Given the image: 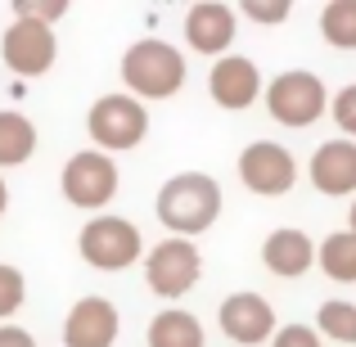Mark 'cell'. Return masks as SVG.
Instances as JSON below:
<instances>
[{"mask_svg": "<svg viewBox=\"0 0 356 347\" xmlns=\"http://www.w3.org/2000/svg\"><path fill=\"white\" fill-rule=\"evenodd\" d=\"M221 185L212 181L208 172H176L172 181H163L154 199V212L158 221L167 226V234L176 239H194V234L212 230L221 217Z\"/></svg>", "mask_w": 356, "mask_h": 347, "instance_id": "6da1fadb", "label": "cell"}, {"mask_svg": "<svg viewBox=\"0 0 356 347\" xmlns=\"http://www.w3.org/2000/svg\"><path fill=\"white\" fill-rule=\"evenodd\" d=\"M122 81L131 99H172L185 86V54L158 36H140L122 54Z\"/></svg>", "mask_w": 356, "mask_h": 347, "instance_id": "7a4b0ae2", "label": "cell"}, {"mask_svg": "<svg viewBox=\"0 0 356 347\" xmlns=\"http://www.w3.org/2000/svg\"><path fill=\"white\" fill-rule=\"evenodd\" d=\"M86 136L99 154L136 149L149 136V108L131 95H99L86 113Z\"/></svg>", "mask_w": 356, "mask_h": 347, "instance_id": "3957f363", "label": "cell"}, {"mask_svg": "<svg viewBox=\"0 0 356 347\" xmlns=\"http://www.w3.org/2000/svg\"><path fill=\"white\" fill-rule=\"evenodd\" d=\"M77 252L95 271H127L140 261L145 239H140V226L127 217H90L77 234Z\"/></svg>", "mask_w": 356, "mask_h": 347, "instance_id": "277c9868", "label": "cell"}, {"mask_svg": "<svg viewBox=\"0 0 356 347\" xmlns=\"http://www.w3.org/2000/svg\"><path fill=\"white\" fill-rule=\"evenodd\" d=\"M118 181H122L118 163L108 154H99V149H81V154H72L68 163H63V172H59L63 199H68L72 208H81V212L108 208L113 194H118Z\"/></svg>", "mask_w": 356, "mask_h": 347, "instance_id": "5b68a950", "label": "cell"}, {"mask_svg": "<svg viewBox=\"0 0 356 347\" xmlns=\"http://www.w3.org/2000/svg\"><path fill=\"white\" fill-rule=\"evenodd\" d=\"M266 108L280 127L302 131V127H312V122H321V113L330 108V90H325V81L316 77V72L293 68V72H280L266 86Z\"/></svg>", "mask_w": 356, "mask_h": 347, "instance_id": "8992f818", "label": "cell"}, {"mask_svg": "<svg viewBox=\"0 0 356 347\" xmlns=\"http://www.w3.org/2000/svg\"><path fill=\"white\" fill-rule=\"evenodd\" d=\"M199 275H203V257H199V248H194V239L167 234L163 243H154V248L145 252V284L154 289L158 298H167V302L185 298L199 284Z\"/></svg>", "mask_w": 356, "mask_h": 347, "instance_id": "52a82bcc", "label": "cell"}, {"mask_svg": "<svg viewBox=\"0 0 356 347\" xmlns=\"http://www.w3.org/2000/svg\"><path fill=\"white\" fill-rule=\"evenodd\" d=\"M0 59L9 72L18 77H45L59 59V41H54V27L32 23V18H14L0 36Z\"/></svg>", "mask_w": 356, "mask_h": 347, "instance_id": "ba28073f", "label": "cell"}, {"mask_svg": "<svg viewBox=\"0 0 356 347\" xmlns=\"http://www.w3.org/2000/svg\"><path fill=\"white\" fill-rule=\"evenodd\" d=\"M235 167H239L243 190L261 194V199H280V194H289L293 181H298L293 154H289L284 145H275V140H252V145L239 154Z\"/></svg>", "mask_w": 356, "mask_h": 347, "instance_id": "9c48e42d", "label": "cell"}, {"mask_svg": "<svg viewBox=\"0 0 356 347\" xmlns=\"http://www.w3.org/2000/svg\"><path fill=\"white\" fill-rule=\"evenodd\" d=\"M217 325H221V334H226L230 343H239V347L270 343L275 330H280L275 307H270L261 293H230L226 302H221V312H217Z\"/></svg>", "mask_w": 356, "mask_h": 347, "instance_id": "30bf717a", "label": "cell"}, {"mask_svg": "<svg viewBox=\"0 0 356 347\" xmlns=\"http://www.w3.org/2000/svg\"><path fill=\"white\" fill-rule=\"evenodd\" d=\"M118 330H122V316L108 298L90 293V298H77L63 316V347H113L118 343Z\"/></svg>", "mask_w": 356, "mask_h": 347, "instance_id": "8fae6325", "label": "cell"}, {"mask_svg": "<svg viewBox=\"0 0 356 347\" xmlns=\"http://www.w3.org/2000/svg\"><path fill=\"white\" fill-rule=\"evenodd\" d=\"M185 41H190L194 54H217L226 59L230 45H235V9L221 5V0H199L185 14Z\"/></svg>", "mask_w": 356, "mask_h": 347, "instance_id": "7c38bea8", "label": "cell"}, {"mask_svg": "<svg viewBox=\"0 0 356 347\" xmlns=\"http://www.w3.org/2000/svg\"><path fill=\"white\" fill-rule=\"evenodd\" d=\"M208 95L217 99L221 108H248L252 99L261 95V72H257V63L248 59V54H226V59H217L212 63V72H208Z\"/></svg>", "mask_w": 356, "mask_h": 347, "instance_id": "4fadbf2b", "label": "cell"}, {"mask_svg": "<svg viewBox=\"0 0 356 347\" xmlns=\"http://www.w3.org/2000/svg\"><path fill=\"white\" fill-rule=\"evenodd\" d=\"M312 185L330 199L356 194V140H325L312 154Z\"/></svg>", "mask_w": 356, "mask_h": 347, "instance_id": "5bb4252c", "label": "cell"}, {"mask_svg": "<svg viewBox=\"0 0 356 347\" xmlns=\"http://www.w3.org/2000/svg\"><path fill=\"white\" fill-rule=\"evenodd\" d=\"M261 261H266L270 275L298 280V275H307V271L316 266V239L307 230H298V226H280V230L266 234V243H261Z\"/></svg>", "mask_w": 356, "mask_h": 347, "instance_id": "9a60e30c", "label": "cell"}, {"mask_svg": "<svg viewBox=\"0 0 356 347\" xmlns=\"http://www.w3.org/2000/svg\"><path fill=\"white\" fill-rule=\"evenodd\" d=\"M149 347H203V325L194 312L185 307H163V312L149 321Z\"/></svg>", "mask_w": 356, "mask_h": 347, "instance_id": "2e32d148", "label": "cell"}, {"mask_svg": "<svg viewBox=\"0 0 356 347\" xmlns=\"http://www.w3.org/2000/svg\"><path fill=\"white\" fill-rule=\"evenodd\" d=\"M36 154V127L18 108H0V167H23Z\"/></svg>", "mask_w": 356, "mask_h": 347, "instance_id": "e0dca14e", "label": "cell"}, {"mask_svg": "<svg viewBox=\"0 0 356 347\" xmlns=\"http://www.w3.org/2000/svg\"><path fill=\"white\" fill-rule=\"evenodd\" d=\"M316 261H321V271L334 284H356V234L352 230L325 234L321 248H316Z\"/></svg>", "mask_w": 356, "mask_h": 347, "instance_id": "ac0fdd59", "label": "cell"}, {"mask_svg": "<svg viewBox=\"0 0 356 347\" xmlns=\"http://www.w3.org/2000/svg\"><path fill=\"white\" fill-rule=\"evenodd\" d=\"M321 36L334 50H356V0H330L321 9Z\"/></svg>", "mask_w": 356, "mask_h": 347, "instance_id": "d6986e66", "label": "cell"}, {"mask_svg": "<svg viewBox=\"0 0 356 347\" xmlns=\"http://www.w3.org/2000/svg\"><path fill=\"white\" fill-rule=\"evenodd\" d=\"M316 325H321V334L334 339V343H356V302H348V298H330V302H321Z\"/></svg>", "mask_w": 356, "mask_h": 347, "instance_id": "ffe728a7", "label": "cell"}, {"mask_svg": "<svg viewBox=\"0 0 356 347\" xmlns=\"http://www.w3.org/2000/svg\"><path fill=\"white\" fill-rule=\"evenodd\" d=\"M27 302V280L18 266H9V261H0V321H9V316H18Z\"/></svg>", "mask_w": 356, "mask_h": 347, "instance_id": "44dd1931", "label": "cell"}, {"mask_svg": "<svg viewBox=\"0 0 356 347\" xmlns=\"http://www.w3.org/2000/svg\"><path fill=\"white\" fill-rule=\"evenodd\" d=\"M68 14V0H14V18H32V23L54 27V18Z\"/></svg>", "mask_w": 356, "mask_h": 347, "instance_id": "7402d4cb", "label": "cell"}, {"mask_svg": "<svg viewBox=\"0 0 356 347\" xmlns=\"http://www.w3.org/2000/svg\"><path fill=\"white\" fill-rule=\"evenodd\" d=\"M330 113H334V122H339L343 140H356V81H352V86H343L339 95L330 99Z\"/></svg>", "mask_w": 356, "mask_h": 347, "instance_id": "603a6c76", "label": "cell"}, {"mask_svg": "<svg viewBox=\"0 0 356 347\" xmlns=\"http://www.w3.org/2000/svg\"><path fill=\"white\" fill-rule=\"evenodd\" d=\"M239 9L248 23H284L293 14V0H243Z\"/></svg>", "mask_w": 356, "mask_h": 347, "instance_id": "cb8c5ba5", "label": "cell"}, {"mask_svg": "<svg viewBox=\"0 0 356 347\" xmlns=\"http://www.w3.org/2000/svg\"><path fill=\"white\" fill-rule=\"evenodd\" d=\"M270 347H321V334L312 325H284V330H275Z\"/></svg>", "mask_w": 356, "mask_h": 347, "instance_id": "d4e9b609", "label": "cell"}, {"mask_svg": "<svg viewBox=\"0 0 356 347\" xmlns=\"http://www.w3.org/2000/svg\"><path fill=\"white\" fill-rule=\"evenodd\" d=\"M0 347H36V339L23 325H0Z\"/></svg>", "mask_w": 356, "mask_h": 347, "instance_id": "484cf974", "label": "cell"}, {"mask_svg": "<svg viewBox=\"0 0 356 347\" xmlns=\"http://www.w3.org/2000/svg\"><path fill=\"white\" fill-rule=\"evenodd\" d=\"M5 208H9V185H5V176H0V217H5Z\"/></svg>", "mask_w": 356, "mask_h": 347, "instance_id": "4316f807", "label": "cell"}, {"mask_svg": "<svg viewBox=\"0 0 356 347\" xmlns=\"http://www.w3.org/2000/svg\"><path fill=\"white\" fill-rule=\"evenodd\" d=\"M348 230L356 234V199H352V212H348Z\"/></svg>", "mask_w": 356, "mask_h": 347, "instance_id": "83f0119b", "label": "cell"}]
</instances>
